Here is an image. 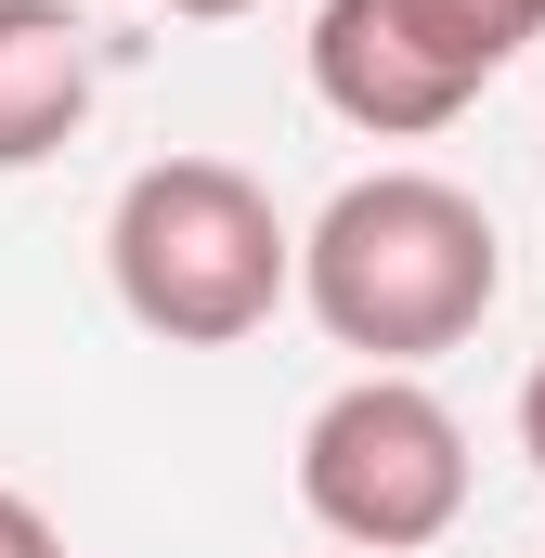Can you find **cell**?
<instances>
[{
    "label": "cell",
    "instance_id": "obj_1",
    "mask_svg": "<svg viewBox=\"0 0 545 558\" xmlns=\"http://www.w3.org/2000/svg\"><path fill=\"white\" fill-rule=\"evenodd\" d=\"M299 299L338 351H364V377H415L428 351L481 338V312L507 299L494 208L441 169H364L299 234Z\"/></svg>",
    "mask_w": 545,
    "mask_h": 558
},
{
    "label": "cell",
    "instance_id": "obj_2",
    "mask_svg": "<svg viewBox=\"0 0 545 558\" xmlns=\"http://www.w3.org/2000/svg\"><path fill=\"white\" fill-rule=\"evenodd\" d=\"M105 274L118 312L169 351H234L299 299V234L234 156H156L105 208Z\"/></svg>",
    "mask_w": 545,
    "mask_h": 558
},
{
    "label": "cell",
    "instance_id": "obj_3",
    "mask_svg": "<svg viewBox=\"0 0 545 558\" xmlns=\"http://www.w3.org/2000/svg\"><path fill=\"white\" fill-rule=\"evenodd\" d=\"M299 507L351 558H415L468 520V428L428 377H351L299 428Z\"/></svg>",
    "mask_w": 545,
    "mask_h": 558
},
{
    "label": "cell",
    "instance_id": "obj_4",
    "mask_svg": "<svg viewBox=\"0 0 545 558\" xmlns=\"http://www.w3.org/2000/svg\"><path fill=\"white\" fill-rule=\"evenodd\" d=\"M312 92H325V118H351L364 143H428V131H455L481 105L455 65L415 52V26L390 0H325L312 13Z\"/></svg>",
    "mask_w": 545,
    "mask_h": 558
},
{
    "label": "cell",
    "instance_id": "obj_5",
    "mask_svg": "<svg viewBox=\"0 0 545 558\" xmlns=\"http://www.w3.org/2000/svg\"><path fill=\"white\" fill-rule=\"evenodd\" d=\"M105 92V39L65 0H0V169H39L52 143H78Z\"/></svg>",
    "mask_w": 545,
    "mask_h": 558
},
{
    "label": "cell",
    "instance_id": "obj_6",
    "mask_svg": "<svg viewBox=\"0 0 545 558\" xmlns=\"http://www.w3.org/2000/svg\"><path fill=\"white\" fill-rule=\"evenodd\" d=\"M390 13L415 26V52H428V65H455L468 92L545 39V0H390Z\"/></svg>",
    "mask_w": 545,
    "mask_h": 558
},
{
    "label": "cell",
    "instance_id": "obj_7",
    "mask_svg": "<svg viewBox=\"0 0 545 558\" xmlns=\"http://www.w3.org/2000/svg\"><path fill=\"white\" fill-rule=\"evenodd\" d=\"M0 558H65V533H52V520L13 494V481H0Z\"/></svg>",
    "mask_w": 545,
    "mask_h": 558
},
{
    "label": "cell",
    "instance_id": "obj_8",
    "mask_svg": "<svg viewBox=\"0 0 545 558\" xmlns=\"http://www.w3.org/2000/svg\"><path fill=\"white\" fill-rule=\"evenodd\" d=\"M520 454H533V468H545V364H533V377H520Z\"/></svg>",
    "mask_w": 545,
    "mask_h": 558
},
{
    "label": "cell",
    "instance_id": "obj_9",
    "mask_svg": "<svg viewBox=\"0 0 545 558\" xmlns=\"http://www.w3.org/2000/svg\"><path fill=\"white\" fill-rule=\"evenodd\" d=\"M156 13H195V26H221V13H247V0H156Z\"/></svg>",
    "mask_w": 545,
    "mask_h": 558
},
{
    "label": "cell",
    "instance_id": "obj_10",
    "mask_svg": "<svg viewBox=\"0 0 545 558\" xmlns=\"http://www.w3.org/2000/svg\"><path fill=\"white\" fill-rule=\"evenodd\" d=\"M338 558H351V546H338Z\"/></svg>",
    "mask_w": 545,
    "mask_h": 558
}]
</instances>
